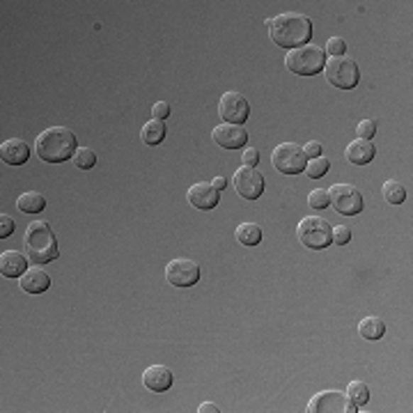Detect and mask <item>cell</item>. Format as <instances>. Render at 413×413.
Masks as SVG:
<instances>
[{
  "label": "cell",
  "mask_w": 413,
  "mask_h": 413,
  "mask_svg": "<svg viewBox=\"0 0 413 413\" xmlns=\"http://www.w3.org/2000/svg\"><path fill=\"white\" fill-rule=\"evenodd\" d=\"M356 133L363 141H370V138H375L377 133V122L375 120H360L358 126H356Z\"/></svg>",
  "instance_id": "cell-30"
},
{
  "label": "cell",
  "mask_w": 413,
  "mask_h": 413,
  "mask_svg": "<svg viewBox=\"0 0 413 413\" xmlns=\"http://www.w3.org/2000/svg\"><path fill=\"white\" fill-rule=\"evenodd\" d=\"M165 280L175 287H193L200 280V267L193 260H172L165 267Z\"/></svg>",
  "instance_id": "cell-11"
},
{
  "label": "cell",
  "mask_w": 413,
  "mask_h": 413,
  "mask_svg": "<svg viewBox=\"0 0 413 413\" xmlns=\"http://www.w3.org/2000/svg\"><path fill=\"white\" fill-rule=\"evenodd\" d=\"M324 76H326V81L331 85L340 87V90H351V87H356L360 81L358 65L344 55L326 60V65H324Z\"/></svg>",
  "instance_id": "cell-5"
},
{
  "label": "cell",
  "mask_w": 413,
  "mask_h": 413,
  "mask_svg": "<svg viewBox=\"0 0 413 413\" xmlns=\"http://www.w3.org/2000/svg\"><path fill=\"white\" fill-rule=\"evenodd\" d=\"M28 262L31 258L18 250H5L0 255V273L5 278H21V275L28 271Z\"/></svg>",
  "instance_id": "cell-15"
},
{
  "label": "cell",
  "mask_w": 413,
  "mask_h": 413,
  "mask_svg": "<svg viewBox=\"0 0 413 413\" xmlns=\"http://www.w3.org/2000/svg\"><path fill=\"white\" fill-rule=\"evenodd\" d=\"M271 163L282 175H299L301 170H306L308 159L303 154V147L297 143H282L271 152Z\"/></svg>",
  "instance_id": "cell-7"
},
{
  "label": "cell",
  "mask_w": 413,
  "mask_h": 413,
  "mask_svg": "<svg viewBox=\"0 0 413 413\" xmlns=\"http://www.w3.org/2000/svg\"><path fill=\"white\" fill-rule=\"evenodd\" d=\"M308 206H312V209H326V206H331L329 191H324V189H314V191L308 195Z\"/></svg>",
  "instance_id": "cell-28"
},
{
  "label": "cell",
  "mask_w": 413,
  "mask_h": 413,
  "mask_svg": "<svg viewBox=\"0 0 413 413\" xmlns=\"http://www.w3.org/2000/svg\"><path fill=\"white\" fill-rule=\"evenodd\" d=\"M152 115H154V120H168L170 117V104H165V101H156L152 106Z\"/></svg>",
  "instance_id": "cell-32"
},
{
  "label": "cell",
  "mask_w": 413,
  "mask_h": 413,
  "mask_svg": "<svg viewBox=\"0 0 413 413\" xmlns=\"http://www.w3.org/2000/svg\"><path fill=\"white\" fill-rule=\"evenodd\" d=\"M14 232V219L12 216H7V214H3L0 216V237H9V234Z\"/></svg>",
  "instance_id": "cell-34"
},
{
  "label": "cell",
  "mask_w": 413,
  "mask_h": 413,
  "mask_svg": "<svg viewBox=\"0 0 413 413\" xmlns=\"http://www.w3.org/2000/svg\"><path fill=\"white\" fill-rule=\"evenodd\" d=\"M381 193H383V200L390 202V204H402V202L407 200V189L400 182H395V180L383 182Z\"/></svg>",
  "instance_id": "cell-24"
},
{
  "label": "cell",
  "mask_w": 413,
  "mask_h": 413,
  "mask_svg": "<svg viewBox=\"0 0 413 413\" xmlns=\"http://www.w3.org/2000/svg\"><path fill=\"white\" fill-rule=\"evenodd\" d=\"M308 413H356L358 407L349 400V395H344L340 390H324L319 395H314L308 402Z\"/></svg>",
  "instance_id": "cell-9"
},
{
  "label": "cell",
  "mask_w": 413,
  "mask_h": 413,
  "mask_svg": "<svg viewBox=\"0 0 413 413\" xmlns=\"http://www.w3.org/2000/svg\"><path fill=\"white\" fill-rule=\"evenodd\" d=\"M269 37L280 48H299L306 46L312 37V23L308 16L297 12H285L275 18H269Z\"/></svg>",
  "instance_id": "cell-1"
},
{
  "label": "cell",
  "mask_w": 413,
  "mask_h": 413,
  "mask_svg": "<svg viewBox=\"0 0 413 413\" xmlns=\"http://www.w3.org/2000/svg\"><path fill=\"white\" fill-rule=\"evenodd\" d=\"M141 138L145 145H159L165 141V124L161 120H150L143 129H141Z\"/></svg>",
  "instance_id": "cell-22"
},
{
  "label": "cell",
  "mask_w": 413,
  "mask_h": 413,
  "mask_svg": "<svg viewBox=\"0 0 413 413\" xmlns=\"http://www.w3.org/2000/svg\"><path fill=\"white\" fill-rule=\"evenodd\" d=\"M211 186L216 191H223L225 186H228V180H225V177H214V182H211Z\"/></svg>",
  "instance_id": "cell-37"
},
{
  "label": "cell",
  "mask_w": 413,
  "mask_h": 413,
  "mask_svg": "<svg viewBox=\"0 0 413 413\" xmlns=\"http://www.w3.org/2000/svg\"><path fill=\"white\" fill-rule=\"evenodd\" d=\"M299 239L303 246L312 250H321L333 243V228L329 221L317 219V216H306L299 223Z\"/></svg>",
  "instance_id": "cell-6"
},
{
  "label": "cell",
  "mask_w": 413,
  "mask_h": 413,
  "mask_svg": "<svg viewBox=\"0 0 413 413\" xmlns=\"http://www.w3.org/2000/svg\"><path fill=\"white\" fill-rule=\"evenodd\" d=\"M232 184L237 193L243 200H258L264 193V177L258 168H248V165H241V170L234 172Z\"/></svg>",
  "instance_id": "cell-10"
},
{
  "label": "cell",
  "mask_w": 413,
  "mask_h": 413,
  "mask_svg": "<svg viewBox=\"0 0 413 413\" xmlns=\"http://www.w3.org/2000/svg\"><path fill=\"white\" fill-rule=\"evenodd\" d=\"M0 156H3V161L9 165H21L28 161L31 150H28V145L23 141H18V138H9V141L0 145Z\"/></svg>",
  "instance_id": "cell-18"
},
{
  "label": "cell",
  "mask_w": 413,
  "mask_h": 413,
  "mask_svg": "<svg viewBox=\"0 0 413 413\" xmlns=\"http://www.w3.org/2000/svg\"><path fill=\"white\" fill-rule=\"evenodd\" d=\"M358 333L365 340H381L383 333H386V324H383L379 317H365L358 324Z\"/></svg>",
  "instance_id": "cell-21"
},
{
  "label": "cell",
  "mask_w": 413,
  "mask_h": 413,
  "mask_svg": "<svg viewBox=\"0 0 413 413\" xmlns=\"http://www.w3.org/2000/svg\"><path fill=\"white\" fill-rule=\"evenodd\" d=\"M143 383H145L147 390L163 392L172 386V372L165 365H152L143 372Z\"/></svg>",
  "instance_id": "cell-16"
},
{
  "label": "cell",
  "mask_w": 413,
  "mask_h": 413,
  "mask_svg": "<svg viewBox=\"0 0 413 413\" xmlns=\"http://www.w3.org/2000/svg\"><path fill=\"white\" fill-rule=\"evenodd\" d=\"M214 143L223 147V150H243V145L248 143V131L241 124H228L223 122L211 131Z\"/></svg>",
  "instance_id": "cell-13"
},
{
  "label": "cell",
  "mask_w": 413,
  "mask_h": 413,
  "mask_svg": "<svg viewBox=\"0 0 413 413\" xmlns=\"http://www.w3.org/2000/svg\"><path fill=\"white\" fill-rule=\"evenodd\" d=\"M74 165L78 170H90L97 165V154L90 150V147H78L74 154Z\"/></svg>",
  "instance_id": "cell-26"
},
{
  "label": "cell",
  "mask_w": 413,
  "mask_h": 413,
  "mask_svg": "<svg viewBox=\"0 0 413 413\" xmlns=\"http://www.w3.org/2000/svg\"><path fill=\"white\" fill-rule=\"evenodd\" d=\"M331 206L342 216H356L363 211V195L351 184H333L329 189Z\"/></svg>",
  "instance_id": "cell-8"
},
{
  "label": "cell",
  "mask_w": 413,
  "mask_h": 413,
  "mask_svg": "<svg viewBox=\"0 0 413 413\" xmlns=\"http://www.w3.org/2000/svg\"><path fill=\"white\" fill-rule=\"evenodd\" d=\"M76 150H78L76 136L65 129V126H51L42 136H37L35 141V152L46 163H65L74 159Z\"/></svg>",
  "instance_id": "cell-2"
},
{
  "label": "cell",
  "mask_w": 413,
  "mask_h": 413,
  "mask_svg": "<svg viewBox=\"0 0 413 413\" xmlns=\"http://www.w3.org/2000/svg\"><path fill=\"white\" fill-rule=\"evenodd\" d=\"M344 156H347V161L353 163V165H368L377 156V150L370 141L356 138V141L347 145V152H344Z\"/></svg>",
  "instance_id": "cell-17"
},
{
  "label": "cell",
  "mask_w": 413,
  "mask_h": 413,
  "mask_svg": "<svg viewBox=\"0 0 413 413\" xmlns=\"http://www.w3.org/2000/svg\"><path fill=\"white\" fill-rule=\"evenodd\" d=\"M347 395L349 400L353 402L356 407H363V404H368L370 402V388H368V383H363V381H351L349 386H347Z\"/></svg>",
  "instance_id": "cell-25"
},
{
  "label": "cell",
  "mask_w": 413,
  "mask_h": 413,
  "mask_svg": "<svg viewBox=\"0 0 413 413\" xmlns=\"http://www.w3.org/2000/svg\"><path fill=\"white\" fill-rule=\"evenodd\" d=\"M23 243H26V255L31 258L35 264H46L57 260L60 248H57V239L51 230V225L44 221H35L26 228L23 234Z\"/></svg>",
  "instance_id": "cell-3"
},
{
  "label": "cell",
  "mask_w": 413,
  "mask_h": 413,
  "mask_svg": "<svg viewBox=\"0 0 413 413\" xmlns=\"http://www.w3.org/2000/svg\"><path fill=\"white\" fill-rule=\"evenodd\" d=\"M219 200H221L219 191L206 182H198L189 189V202L195 206V209L209 211V209H214V206H219Z\"/></svg>",
  "instance_id": "cell-14"
},
{
  "label": "cell",
  "mask_w": 413,
  "mask_h": 413,
  "mask_svg": "<svg viewBox=\"0 0 413 413\" xmlns=\"http://www.w3.org/2000/svg\"><path fill=\"white\" fill-rule=\"evenodd\" d=\"M241 161H243V165H248V168H255L260 161L258 150H255V147H246V150L241 152Z\"/></svg>",
  "instance_id": "cell-33"
},
{
  "label": "cell",
  "mask_w": 413,
  "mask_h": 413,
  "mask_svg": "<svg viewBox=\"0 0 413 413\" xmlns=\"http://www.w3.org/2000/svg\"><path fill=\"white\" fill-rule=\"evenodd\" d=\"M351 241V230L347 225H336L333 228V243L336 246H347Z\"/></svg>",
  "instance_id": "cell-31"
},
{
  "label": "cell",
  "mask_w": 413,
  "mask_h": 413,
  "mask_svg": "<svg viewBox=\"0 0 413 413\" xmlns=\"http://www.w3.org/2000/svg\"><path fill=\"white\" fill-rule=\"evenodd\" d=\"M234 237H237V241L243 246H258L262 241V228L255 223H243L237 228V232H234Z\"/></svg>",
  "instance_id": "cell-23"
},
{
  "label": "cell",
  "mask_w": 413,
  "mask_h": 413,
  "mask_svg": "<svg viewBox=\"0 0 413 413\" xmlns=\"http://www.w3.org/2000/svg\"><path fill=\"white\" fill-rule=\"evenodd\" d=\"M331 163L329 159H324V156H317V159H312L310 163H306V175L312 177V180H319V177H324L329 172Z\"/></svg>",
  "instance_id": "cell-27"
},
{
  "label": "cell",
  "mask_w": 413,
  "mask_h": 413,
  "mask_svg": "<svg viewBox=\"0 0 413 413\" xmlns=\"http://www.w3.org/2000/svg\"><path fill=\"white\" fill-rule=\"evenodd\" d=\"M303 154H306V159H317V156H321V145L317 141H310L303 145Z\"/></svg>",
  "instance_id": "cell-35"
},
{
  "label": "cell",
  "mask_w": 413,
  "mask_h": 413,
  "mask_svg": "<svg viewBox=\"0 0 413 413\" xmlns=\"http://www.w3.org/2000/svg\"><path fill=\"white\" fill-rule=\"evenodd\" d=\"M324 65H326V53H324V48L314 44L292 48L287 57H285V67L297 76H314L324 72Z\"/></svg>",
  "instance_id": "cell-4"
},
{
  "label": "cell",
  "mask_w": 413,
  "mask_h": 413,
  "mask_svg": "<svg viewBox=\"0 0 413 413\" xmlns=\"http://www.w3.org/2000/svg\"><path fill=\"white\" fill-rule=\"evenodd\" d=\"M344 51H347V44H344V39L331 37L329 42H326V51H324V53H329L331 57H340V55H344Z\"/></svg>",
  "instance_id": "cell-29"
},
{
  "label": "cell",
  "mask_w": 413,
  "mask_h": 413,
  "mask_svg": "<svg viewBox=\"0 0 413 413\" xmlns=\"http://www.w3.org/2000/svg\"><path fill=\"white\" fill-rule=\"evenodd\" d=\"M51 287V278H48V273L42 271L39 267L35 269H28L23 275H21V290L28 292V294H42Z\"/></svg>",
  "instance_id": "cell-19"
},
{
  "label": "cell",
  "mask_w": 413,
  "mask_h": 413,
  "mask_svg": "<svg viewBox=\"0 0 413 413\" xmlns=\"http://www.w3.org/2000/svg\"><path fill=\"white\" fill-rule=\"evenodd\" d=\"M219 115L223 122L228 124H243L250 115V106L246 101V97L239 92H225L219 104Z\"/></svg>",
  "instance_id": "cell-12"
},
{
  "label": "cell",
  "mask_w": 413,
  "mask_h": 413,
  "mask_svg": "<svg viewBox=\"0 0 413 413\" xmlns=\"http://www.w3.org/2000/svg\"><path fill=\"white\" fill-rule=\"evenodd\" d=\"M16 206H18V211H23V214H39L42 209H46V200L42 193L28 191L23 195H18Z\"/></svg>",
  "instance_id": "cell-20"
},
{
  "label": "cell",
  "mask_w": 413,
  "mask_h": 413,
  "mask_svg": "<svg viewBox=\"0 0 413 413\" xmlns=\"http://www.w3.org/2000/svg\"><path fill=\"white\" fill-rule=\"evenodd\" d=\"M198 411H200V413H219L221 409L216 407V404H211V402H204V404H200Z\"/></svg>",
  "instance_id": "cell-36"
}]
</instances>
